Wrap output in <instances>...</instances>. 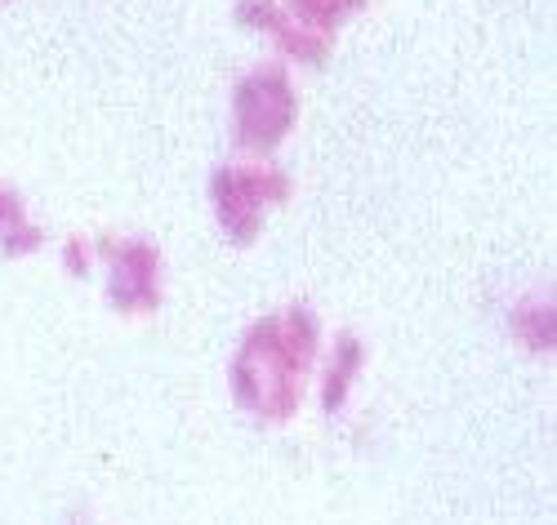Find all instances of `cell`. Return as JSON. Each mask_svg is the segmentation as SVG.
<instances>
[{
  "instance_id": "6da1fadb",
  "label": "cell",
  "mask_w": 557,
  "mask_h": 525,
  "mask_svg": "<svg viewBox=\"0 0 557 525\" xmlns=\"http://www.w3.org/2000/svg\"><path fill=\"white\" fill-rule=\"evenodd\" d=\"M299 99L282 63H263L232 89V142L250 157H272L295 129Z\"/></svg>"
},
{
  "instance_id": "7a4b0ae2",
  "label": "cell",
  "mask_w": 557,
  "mask_h": 525,
  "mask_svg": "<svg viewBox=\"0 0 557 525\" xmlns=\"http://www.w3.org/2000/svg\"><path fill=\"white\" fill-rule=\"evenodd\" d=\"M290 192L286 174L276 165H219L210 174V201H214V214L223 223V232L232 236L237 246H250L259 241L263 232V210L268 205H282Z\"/></svg>"
},
{
  "instance_id": "3957f363",
  "label": "cell",
  "mask_w": 557,
  "mask_h": 525,
  "mask_svg": "<svg viewBox=\"0 0 557 525\" xmlns=\"http://www.w3.org/2000/svg\"><path fill=\"white\" fill-rule=\"evenodd\" d=\"M95 254L112 267L108 303L121 316H148L161 308V250L152 241H103Z\"/></svg>"
},
{
  "instance_id": "277c9868",
  "label": "cell",
  "mask_w": 557,
  "mask_h": 525,
  "mask_svg": "<svg viewBox=\"0 0 557 525\" xmlns=\"http://www.w3.org/2000/svg\"><path fill=\"white\" fill-rule=\"evenodd\" d=\"M366 365V343L357 339V334H339V339L331 343V361L326 370H321V388H317V401L326 414H344L348 410V397H352V384L357 374Z\"/></svg>"
},
{
  "instance_id": "5b68a950",
  "label": "cell",
  "mask_w": 557,
  "mask_h": 525,
  "mask_svg": "<svg viewBox=\"0 0 557 525\" xmlns=\"http://www.w3.org/2000/svg\"><path fill=\"white\" fill-rule=\"evenodd\" d=\"M276 343H282V361L295 378H308V370L321 357V321L312 316V308L295 303L276 316Z\"/></svg>"
},
{
  "instance_id": "8992f818",
  "label": "cell",
  "mask_w": 557,
  "mask_h": 525,
  "mask_svg": "<svg viewBox=\"0 0 557 525\" xmlns=\"http://www.w3.org/2000/svg\"><path fill=\"white\" fill-rule=\"evenodd\" d=\"M508 334L531 352V357H553V343H557V321H553V299L544 295H531L522 299L513 312H508Z\"/></svg>"
},
{
  "instance_id": "52a82bcc",
  "label": "cell",
  "mask_w": 557,
  "mask_h": 525,
  "mask_svg": "<svg viewBox=\"0 0 557 525\" xmlns=\"http://www.w3.org/2000/svg\"><path fill=\"white\" fill-rule=\"evenodd\" d=\"M272 40H276V50H282L286 59H295V63H308V67L326 63V54H331V36H321V32H312V27L295 23V18H290L282 32H276Z\"/></svg>"
},
{
  "instance_id": "ba28073f",
  "label": "cell",
  "mask_w": 557,
  "mask_h": 525,
  "mask_svg": "<svg viewBox=\"0 0 557 525\" xmlns=\"http://www.w3.org/2000/svg\"><path fill=\"white\" fill-rule=\"evenodd\" d=\"M361 5H366V0H290V18L312 27V32H321V36H331Z\"/></svg>"
},
{
  "instance_id": "9c48e42d",
  "label": "cell",
  "mask_w": 557,
  "mask_h": 525,
  "mask_svg": "<svg viewBox=\"0 0 557 525\" xmlns=\"http://www.w3.org/2000/svg\"><path fill=\"white\" fill-rule=\"evenodd\" d=\"M237 23L250 27V32L276 36V32L290 23V10H286V5H276V0H237Z\"/></svg>"
},
{
  "instance_id": "30bf717a",
  "label": "cell",
  "mask_w": 557,
  "mask_h": 525,
  "mask_svg": "<svg viewBox=\"0 0 557 525\" xmlns=\"http://www.w3.org/2000/svg\"><path fill=\"white\" fill-rule=\"evenodd\" d=\"M40 241H45V232L32 218H23V223L0 232V254H5V259H27V254L40 250Z\"/></svg>"
},
{
  "instance_id": "8fae6325",
  "label": "cell",
  "mask_w": 557,
  "mask_h": 525,
  "mask_svg": "<svg viewBox=\"0 0 557 525\" xmlns=\"http://www.w3.org/2000/svg\"><path fill=\"white\" fill-rule=\"evenodd\" d=\"M89 267H95V246L81 241V236H72V241L63 246V272L67 276H85Z\"/></svg>"
},
{
  "instance_id": "7c38bea8",
  "label": "cell",
  "mask_w": 557,
  "mask_h": 525,
  "mask_svg": "<svg viewBox=\"0 0 557 525\" xmlns=\"http://www.w3.org/2000/svg\"><path fill=\"white\" fill-rule=\"evenodd\" d=\"M27 218V205H23V197L14 192L10 183H0V232L5 227H14V223H23Z\"/></svg>"
}]
</instances>
